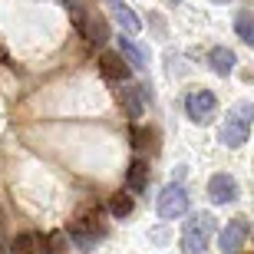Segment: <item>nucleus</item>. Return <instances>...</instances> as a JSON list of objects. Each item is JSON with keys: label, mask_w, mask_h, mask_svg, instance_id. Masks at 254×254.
I'll return each instance as SVG.
<instances>
[{"label": "nucleus", "mask_w": 254, "mask_h": 254, "mask_svg": "<svg viewBox=\"0 0 254 254\" xmlns=\"http://www.w3.org/2000/svg\"><path fill=\"white\" fill-rule=\"evenodd\" d=\"M43 245H47V235L23 231V235L13 238V254H43Z\"/></svg>", "instance_id": "obj_12"}, {"label": "nucleus", "mask_w": 254, "mask_h": 254, "mask_svg": "<svg viewBox=\"0 0 254 254\" xmlns=\"http://www.w3.org/2000/svg\"><path fill=\"white\" fill-rule=\"evenodd\" d=\"M251 123H254V106L251 103L231 106L225 126H221V132H218V139L225 142L228 149H241V145L248 142V135H251Z\"/></svg>", "instance_id": "obj_2"}, {"label": "nucleus", "mask_w": 254, "mask_h": 254, "mask_svg": "<svg viewBox=\"0 0 254 254\" xmlns=\"http://www.w3.org/2000/svg\"><path fill=\"white\" fill-rule=\"evenodd\" d=\"M0 254H7V251H3V248H0Z\"/></svg>", "instance_id": "obj_21"}, {"label": "nucleus", "mask_w": 254, "mask_h": 254, "mask_svg": "<svg viewBox=\"0 0 254 254\" xmlns=\"http://www.w3.org/2000/svg\"><path fill=\"white\" fill-rule=\"evenodd\" d=\"M83 37L89 40V43H106V40H109V27H106V20L99 17V13H93V17H89Z\"/></svg>", "instance_id": "obj_16"}, {"label": "nucleus", "mask_w": 254, "mask_h": 254, "mask_svg": "<svg viewBox=\"0 0 254 254\" xmlns=\"http://www.w3.org/2000/svg\"><path fill=\"white\" fill-rule=\"evenodd\" d=\"M126 189L135 191V195L149 189V165H145L142 159H132L129 162V169H126Z\"/></svg>", "instance_id": "obj_11"}, {"label": "nucleus", "mask_w": 254, "mask_h": 254, "mask_svg": "<svg viewBox=\"0 0 254 254\" xmlns=\"http://www.w3.org/2000/svg\"><path fill=\"white\" fill-rule=\"evenodd\" d=\"M208 198H211L215 205H228V201H235V198H238V182L231 179L228 172L211 175V182H208Z\"/></svg>", "instance_id": "obj_9"}, {"label": "nucleus", "mask_w": 254, "mask_h": 254, "mask_svg": "<svg viewBox=\"0 0 254 254\" xmlns=\"http://www.w3.org/2000/svg\"><path fill=\"white\" fill-rule=\"evenodd\" d=\"M119 57H123L132 69H145V63H149V53L142 47H135L129 37H119Z\"/></svg>", "instance_id": "obj_13"}, {"label": "nucleus", "mask_w": 254, "mask_h": 254, "mask_svg": "<svg viewBox=\"0 0 254 254\" xmlns=\"http://www.w3.org/2000/svg\"><path fill=\"white\" fill-rule=\"evenodd\" d=\"M99 238H106V228L99 225V215L96 211H83L76 221H69V241H76L83 251L93 248Z\"/></svg>", "instance_id": "obj_3"}, {"label": "nucleus", "mask_w": 254, "mask_h": 254, "mask_svg": "<svg viewBox=\"0 0 254 254\" xmlns=\"http://www.w3.org/2000/svg\"><path fill=\"white\" fill-rule=\"evenodd\" d=\"M189 211V191L182 189V185H165L159 195V215L162 218H182Z\"/></svg>", "instance_id": "obj_6"}, {"label": "nucleus", "mask_w": 254, "mask_h": 254, "mask_svg": "<svg viewBox=\"0 0 254 254\" xmlns=\"http://www.w3.org/2000/svg\"><path fill=\"white\" fill-rule=\"evenodd\" d=\"M132 208H135V201H132L129 191H116V195H109V215L113 218H129Z\"/></svg>", "instance_id": "obj_15"}, {"label": "nucleus", "mask_w": 254, "mask_h": 254, "mask_svg": "<svg viewBox=\"0 0 254 254\" xmlns=\"http://www.w3.org/2000/svg\"><path fill=\"white\" fill-rule=\"evenodd\" d=\"M235 33L245 40V43H251V47H254V10L238 13V20H235Z\"/></svg>", "instance_id": "obj_17"}, {"label": "nucleus", "mask_w": 254, "mask_h": 254, "mask_svg": "<svg viewBox=\"0 0 254 254\" xmlns=\"http://www.w3.org/2000/svg\"><path fill=\"white\" fill-rule=\"evenodd\" d=\"M185 113H189L191 123H201V126L211 123V119H215V113H218L215 93H211V89H191L189 99H185Z\"/></svg>", "instance_id": "obj_4"}, {"label": "nucleus", "mask_w": 254, "mask_h": 254, "mask_svg": "<svg viewBox=\"0 0 254 254\" xmlns=\"http://www.w3.org/2000/svg\"><path fill=\"white\" fill-rule=\"evenodd\" d=\"M145 96H149V86H123L119 89V106H123V113L129 116L132 123L142 116L145 109Z\"/></svg>", "instance_id": "obj_8"}, {"label": "nucleus", "mask_w": 254, "mask_h": 254, "mask_svg": "<svg viewBox=\"0 0 254 254\" xmlns=\"http://www.w3.org/2000/svg\"><path fill=\"white\" fill-rule=\"evenodd\" d=\"M248 235H251L248 218H235V221H228V225L221 228V235H218V248H221V254H241Z\"/></svg>", "instance_id": "obj_5"}, {"label": "nucleus", "mask_w": 254, "mask_h": 254, "mask_svg": "<svg viewBox=\"0 0 254 254\" xmlns=\"http://www.w3.org/2000/svg\"><path fill=\"white\" fill-rule=\"evenodd\" d=\"M63 248H66V235H47V245H43L47 254H63Z\"/></svg>", "instance_id": "obj_19"}, {"label": "nucleus", "mask_w": 254, "mask_h": 254, "mask_svg": "<svg viewBox=\"0 0 254 254\" xmlns=\"http://www.w3.org/2000/svg\"><path fill=\"white\" fill-rule=\"evenodd\" d=\"M103 3L113 10V20L119 23V27H123L126 37H132V33H139V30H142V20L135 17V10H132L126 0H103Z\"/></svg>", "instance_id": "obj_10"}, {"label": "nucleus", "mask_w": 254, "mask_h": 254, "mask_svg": "<svg viewBox=\"0 0 254 254\" xmlns=\"http://www.w3.org/2000/svg\"><path fill=\"white\" fill-rule=\"evenodd\" d=\"M63 7L69 10V17H73V27L79 30V33H86V23H89V13H86L83 0H63Z\"/></svg>", "instance_id": "obj_18"}, {"label": "nucleus", "mask_w": 254, "mask_h": 254, "mask_svg": "<svg viewBox=\"0 0 254 254\" xmlns=\"http://www.w3.org/2000/svg\"><path fill=\"white\" fill-rule=\"evenodd\" d=\"M99 73H103V79H109V83H126L132 76V66L119 57V50H106L103 57H99Z\"/></svg>", "instance_id": "obj_7"}, {"label": "nucleus", "mask_w": 254, "mask_h": 254, "mask_svg": "<svg viewBox=\"0 0 254 254\" xmlns=\"http://www.w3.org/2000/svg\"><path fill=\"white\" fill-rule=\"evenodd\" d=\"M208 63H211V69H215L218 76H228L231 69H235L238 57H235V50H228V47H215L211 53H208Z\"/></svg>", "instance_id": "obj_14"}, {"label": "nucleus", "mask_w": 254, "mask_h": 254, "mask_svg": "<svg viewBox=\"0 0 254 254\" xmlns=\"http://www.w3.org/2000/svg\"><path fill=\"white\" fill-rule=\"evenodd\" d=\"M145 139H149V132L132 129V145H135V149H142V145H145Z\"/></svg>", "instance_id": "obj_20"}, {"label": "nucleus", "mask_w": 254, "mask_h": 254, "mask_svg": "<svg viewBox=\"0 0 254 254\" xmlns=\"http://www.w3.org/2000/svg\"><path fill=\"white\" fill-rule=\"evenodd\" d=\"M215 215L211 211H195V215L185 221V231H182V254H205L208 241L215 235Z\"/></svg>", "instance_id": "obj_1"}]
</instances>
